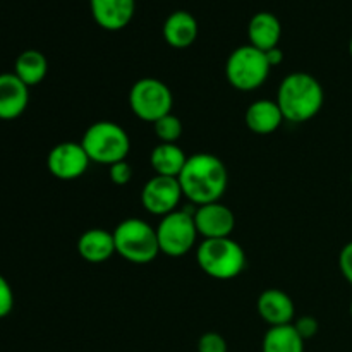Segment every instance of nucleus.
I'll return each instance as SVG.
<instances>
[{"mask_svg":"<svg viewBox=\"0 0 352 352\" xmlns=\"http://www.w3.org/2000/svg\"><path fill=\"white\" fill-rule=\"evenodd\" d=\"M195 223L203 239H220L232 236L236 229V215L229 206L215 201L196 208Z\"/></svg>","mask_w":352,"mask_h":352,"instance_id":"obj_11","label":"nucleus"},{"mask_svg":"<svg viewBox=\"0 0 352 352\" xmlns=\"http://www.w3.org/2000/svg\"><path fill=\"white\" fill-rule=\"evenodd\" d=\"M174 95L164 81L157 78H141L129 89V109L144 122H157L172 113Z\"/></svg>","mask_w":352,"mask_h":352,"instance_id":"obj_7","label":"nucleus"},{"mask_svg":"<svg viewBox=\"0 0 352 352\" xmlns=\"http://www.w3.org/2000/svg\"><path fill=\"white\" fill-rule=\"evenodd\" d=\"M260 318L270 327L291 325L294 322L296 306L287 292L280 289H265L256 301Z\"/></svg>","mask_w":352,"mask_h":352,"instance_id":"obj_12","label":"nucleus"},{"mask_svg":"<svg viewBox=\"0 0 352 352\" xmlns=\"http://www.w3.org/2000/svg\"><path fill=\"white\" fill-rule=\"evenodd\" d=\"M339 268L342 277L352 285V241L342 248L339 254Z\"/></svg>","mask_w":352,"mask_h":352,"instance_id":"obj_27","label":"nucleus"},{"mask_svg":"<svg viewBox=\"0 0 352 352\" xmlns=\"http://www.w3.org/2000/svg\"><path fill=\"white\" fill-rule=\"evenodd\" d=\"M349 313H351V318H352V301H351V308H349Z\"/></svg>","mask_w":352,"mask_h":352,"instance_id":"obj_30","label":"nucleus"},{"mask_svg":"<svg viewBox=\"0 0 352 352\" xmlns=\"http://www.w3.org/2000/svg\"><path fill=\"white\" fill-rule=\"evenodd\" d=\"M28 103L30 88L14 72L0 74V119H17L26 112Z\"/></svg>","mask_w":352,"mask_h":352,"instance_id":"obj_13","label":"nucleus"},{"mask_svg":"<svg viewBox=\"0 0 352 352\" xmlns=\"http://www.w3.org/2000/svg\"><path fill=\"white\" fill-rule=\"evenodd\" d=\"M351 184H352V174H351Z\"/></svg>","mask_w":352,"mask_h":352,"instance_id":"obj_31","label":"nucleus"},{"mask_svg":"<svg viewBox=\"0 0 352 352\" xmlns=\"http://www.w3.org/2000/svg\"><path fill=\"white\" fill-rule=\"evenodd\" d=\"M349 54H351V57H352V36H351V40H349Z\"/></svg>","mask_w":352,"mask_h":352,"instance_id":"obj_29","label":"nucleus"},{"mask_svg":"<svg viewBox=\"0 0 352 352\" xmlns=\"http://www.w3.org/2000/svg\"><path fill=\"white\" fill-rule=\"evenodd\" d=\"M93 19L109 31L126 28L136 12V0H89Z\"/></svg>","mask_w":352,"mask_h":352,"instance_id":"obj_14","label":"nucleus"},{"mask_svg":"<svg viewBox=\"0 0 352 352\" xmlns=\"http://www.w3.org/2000/svg\"><path fill=\"white\" fill-rule=\"evenodd\" d=\"M196 261L201 272L215 280H232L246 268V253L232 237L203 239L196 248Z\"/></svg>","mask_w":352,"mask_h":352,"instance_id":"obj_3","label":"nucleus"},{"mask_svg":"<svg viewBox=\"0 0 352 352\" xmlns=\"http://www.w3.org/2000/svg\"><path fill=\"white\" fill-rule=\"evenodd\" d=\"M292 325H294V329L298 330V333L305 340L313 339V337L318 333V329H320L318 320H316L315 316H311V315L301 316V318H298L296 322H292Z\"/></svg>","mask_w":352,"mask_h":352,"instance_id":"obj_26","label":"nucleus"},{"mask_svg":"<svg viewBox=\"0 0 352 352\" xmlns=\"http://www.w3.org/2000/svg\"><path fill=\"white\" fill-rule=\"evenodd\" d=\"M198 229L195 223V213L177 208L175 212L162 217L157 226V237L160 253L179 258L188 254L195 248Z\"/></svg>","mask_w":352,"mask_h":352,"instance_id":"obj_8","label":"nucleus"},{"mask_svg":"<svg viewBox=\"0 0 352 352\" xmlns=\"http://www.w3.org/2000/svg\"><path fill=\"white\" fill-rule=\"evenodd\" d=\"M14 308V292L9 280L0 274V320L10 315Z\"/></svg>","mask_w":352,"mask_h":352,"instance_id":"obj_25","label":"nucleus"},{"mask_svg":"<svg viewBox=\"0 0 352 352\" xmlns=\"http://www.w3.org/2000/svg\"><path fill=\"white\" fill-rule=\"evenodd\" d=\"M275 102L287 122H308L322 110L325 91L315 76L308 72H291L282 79Z\"/></svg>","mask_w":352,"mask_h":352,"instance_id":"obj_2","label":"nucleus"},{"mask_svg":"<svg viewBox=\"0 0 352 352\" xmlns=\"http://www.w3.org/2000/svg\"><path fill=\"white\" fill-rule=\"evenodd\" d=\"M265 54H267V58L268 62H270L272 67H277V65H280L282 62H284V52L280 50V47L272 48V50L265 52Z\"/></svg>","mask_w":352,"mask_h":352,"instance_id":"obj_28","label":"nucleus"},{"mask_svg":"<svg viewBox=\"0 0 352 352\" xmlns=\"http://www.w3.org/2000/svg\"><path fill=\"white\" fill-rule=\"evenodd\" d=\"M109 174H110V181L113 182L116 186H126L129 184L131 179H133V167L127 160L117 162V164L110 165L109 167Z\"/></svg>","mask_w":352,"mask_h":352,"instance_id":"obj_24","label":"nucleus"},{"mask_svg":"<svg viewBox=\"0 0 352 352\" xmlns=\"http://www.w3.org/2000/svg\"><path fill=\"white\" fill-rule=\"evenodd\" d=\"M305 342L292 323L270 327L263 337L261 352H305Z\"/></svg>","mask_w":352,"mask_h":352,"instance_id":"obj_21","label":"nucleus"},{"mask_svg":"<svg viewBox=\"0 0 352 352\" xmlns=\"http://www.w3.org/2000/svg\"><path fill=\"white\" fill-rule=\"evenodd\" d=\"M164 38L170 47L188 48L198 36V21L188 10H175L165 19Z\"/></svg>","mask_w":352,"mask_h":352,"instance_id":"obj_18","label":"nucleus"},{"mask_svg":"<svg viewBox=\"0 0 352 352\" xmlns=\"http://www.w3.org/2000/svg\"><path fill=\"white\" fill-rule=\"evenodd\" d=\"M272 65L267 54L253 45H241L226 62V78L239 91H254L267 82Z\"/></svg>","mask_w":352,"mask_h":352,"instance_id":"obj_6","label":"nucleus"},{"mask_svg":"<svg viewBox=\"0 0 352 352\" xmlns=\"http://www.w3.org/2000/svg\"><path fill=\"white\" fill-rule=\"evenodd\" d=\"M182 196L177 179L155 175L141 189V205L151 215L165 217L177 210Z\"/></svg>","mask_w":352,"mask_h":352,"instance_id":"obj_10","label":"nucleus"},{"mask_svg":"<svg viewBox=\"0 0 352 352\" xmlns=\"http://www.w3.org/2000/svg\"><path fill=\"white\" fill-rule=\"evenodd\" d=\"M186 162L188 157L177 143H158L150 155V164L155 175H165V177L177 179Z\"/></svg>","mask_w":352,"mask_h":352,"instance_id":"obj_19","label":"nucleus"},{"mask_svg":"<svg viewBox=\"0 0 352 352\" xmlns=\"http://www.w3.org/2000/svg\"><path fill=\"white\" fill-rule=\"evenodd\" d=\"M153 129L160 143H177L182 136V122L174 113H167L153 122Z\"/></svg>","mask_w":352,"mask_h":352,"instance_id":"obj_22","label":"nucleus"},{"mask_svg":"<svg viewBox=\"0 0 352 352\" xmlns=\"http://www.w3.org/2000/svg\"><path fill=\"white\" fill-rule=\"evenodd\" d=\"M177 181L184 198L201 206L220 201L229 184V174L219 157L212 153H195L188 157Z\"/></svg>","mask_w":352,"mask_h":352,"instance_id":"obj_1","label":"nucleus"},{"mask_svg":"<svg viewBox=\"0 0 352 352\" xmlns=\"http://www.w3.org/2000/svg\"><path fill=\"white\" fill-rule=\"evenodd\" d=\"M116 253L133 265H148L160 254L157 229L141 219H126L113 230Z\"/></svg>","mask_w":352,"mask_h":352,"instance_id":"obj_5","label":"nucleus"},{"mask_svg":"<svg viewBox=\"0 0 352 352\" xmlns=\"http://www.w3.org/2000/svg\"><path fill=\"white\" fill-rule=\"evenodd\" d=\"M48 72V60L40 50H24L17 55L14 64V74L28 86L40 85Z\"/></svg>","mask_w":352,"mask_h":352,"instance_id":"obj_20","label":"nucleus"},{"mask_svg":"<svg viewBox=\"0 0 352 352\" xmlns=\"http://www.w3.org/2000/svg\"><path fill=\"white\" fill-rule=\"evenodd\" d=\"M78 253L88 263H105L117 254L113 234L105 229L85 230L78 239Z\"/></svg>","mask_w":352,"mask_h":352,"instance_id":"obj_15","label":"nucleus"},{"mask_svg":"<svg viewBox=\"0 0 352 352\" xmlns=\"http://www.w3.org/2000/svg\"><path fill=\"white\" fill-rule=\"evenodd\" d=\"M89 160L100 165H113L126 160L131 150L129 134L113 120H98L85 131L81 140Z\"/></svg>","mask_w":352,"mask_h":352,"instance_id":"obj_4","label":"nucleus"},{"mask_svg":"<svg viewBox=\"0 0 352 352\" xmlns=\"http://www.w3.org/2000/svg\"><path fill=\"white\" fill-rule=\"evenodd\" d=\"M198 352H227V342L220 333L206 332L199 337Z\"/></svg>","mask_w":352,"mask_h":352,"instance_id":"obj_23","label":"nucleus"},{"mask_svg":"<svg viewBox=\"0 0 352 352\" xmlns=\"http://www.w3.org/2000/svg\"><path fill=\"white\" fill-rule=\"evenodd\" d=\"M89 160L88 153L81 143L76 141H64L58 143L48 151L47 168L58 181H76L82 177L88 170Z\"/></svg>","mask_w":352,"mask_h":352,"instance_id":"obj_9","label":"nucleus"},{"mask_svg":"<svg viewBox=\"0 0 352 352\" xmlns=\"http://www.w3.org/2000/svg\"><path fill=\"white\" fill-rule=\"evenodd\" d=\"M248 36H250V45H253V47L263 52L272 50V48L278 47V41H280V21L275 14L267 12V10L256 12L248 24Z\"/></svg>","mask_w":352,"mask_h":352,"instance_id":"obj_17","label":"nucleus"},{"mask_svg":"<svg viewBox=\"0 0 352 352\" xmlns=\"http://www.w3.org/2000/svg\"><path fill=\"white\" fill-rule=\"evenodd\" d=\"M244 120H246V126L250 127L251 133L265 136V134L275 133L285 119L275 100L263 98L256 100L248 107Z\"/></svg>","mask_w":352,"mask_h":352,"instance_id":"obj_16","label":"nucleus"}]
</instances>
